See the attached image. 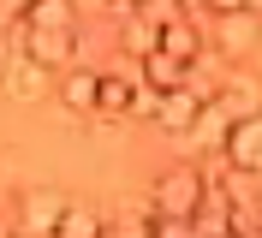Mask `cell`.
I'll return each mask as SVG.
<instances>
[{"instance_id": "obj_10", "label": "cell", "mask_w": 262, "mask_h": 238, "mask_svg": "<svg viewBox=\"0 0 262 238\" xmlns=\"http://www.w3.org/2000/svg\"><path fill=\"white\" fill-rule=\"evenodd\" d=\"M119 48H125V60L143 66L149 54H161V24H149V18L125 12V24H119Z\"/></svg>"}, {"instance_id": "obj_4", "label": "cell", "mask_w": 262, "mask_h": 238, "mask_svg": "<svg viewBox=\"0 0 262 238\" xmlns=\"http://www.w3.org/2000/svg\"><path fill=\"white\" fill-rule=\"evenodd\" d=\"M214 101L227 107L232 125H238V119H256V113H262V83L250 78V72H227V78L214 83Z\"/></svg>"}, {"instance_id": "obj_21", "label": "cell", "mask_w": 262, "mask_h": 238, "mask_svg": "<svg viewBox=\"0 0 262 238\" xmlns=\"http://www.w3.org/2000/svg\"><path fill=\"white\" fill-rule=\"evenodd\" d=\"M0 6H12V12L24 18V12H30V6H36V0H0Z\"/></svg>"}, {"instance_id": "obj_8", "label": "cell", "mask_w": 262, "mask_h": 238, "mask_svg": "<svg viewBox=\"0 0 262 238\" xmlns=\"http://www.w3.org/2000/svg\"><path fill=\"white\" fill-rule=\"evenodd\" d=\"M196 232L203 238H238V208L227 203V197H221V190H209V197H203V208H196Z\"/></svg>"}, {"instance_id": "obj_6", "label": "cell", "mask_w": 262, "mask_h": 238, "mask_svg": "<svg viewBox=\"0 0 262 238\" xmlns=\"http://www.w3.org/2000/svg\"><path fill=\"white\" fill-rule=\"evenodd\" d=\"M60 221H66V197L60 190H48V185L24 190V221L18 226H30V232H42V238H60Z\"/></svg>"}, {"instance_id": "obj_9", "label": "cell", "mask_w": 262, "mask_h": 238, "mask_svg": "<svg viewBox=\"0 0 262 238\" xmlns=\"http://www.w3.org/2000/svg\"><path fill=\"white\" fill-rule=\"evenodd\" d=\"M137 72H143V83H149L155 95H173V90H185V83H191V72H196V66L173 60V54H149Z\"/></svg>"}, {"instance_id": "obj_7", "label": "cell", "mask_w": 262, "mask_h": 238, "mask_svg": "<svg viewBox=\"0 0 262 238\" xmlns=\"http://www.w3.org/2000/svg\"><path fill=\"white\" fill-rule=\"evenodd\" d=\"M221 155L232 161V167H245V173H262V113L256 119H238V125L227 131V149Z\"/></svg>"}, {"instance_id": "obj_16", "label": "cell", "mask_w": 262, "mask_h": 238, "mask_svg": "<svg viewBox=\"0 0 262 238\" xmlns=\"http://www.w3.org/2000/svg\"><path fill=\"white\" fill-rule=\"evenodd\" d=\"M30 30H78V6L72 0H36L30 12H24Z\"/></svg>"}, {"instance_id": "obj_17", "label": "cell", "mask_w": 262, "mask_h": 238, "mask_svg": "<svg viewBox=\"0 0 262 238\" xmlns=\"http://www.w3.org/2000/svg\"><path fill=\"white\" fill-rule=\"evenodd\" d=\"M131 12H137V18H149V24H161V30H167V24H185V18H191V12H185V0H137Z\"/></svg>"}, {"instance_id": "obj_11", "label": "cell", "mask_w": 262, "mask_h": 238, "mask_svg": "<svg viewBox=\"0 0 262 238\" xmlns=\"http://www.w3.org/2000/svg\"><path fill=\"white\" fill-rule=\"evenodd\" d=\"M42 90H48V72H42V66H30L24 54H18V66L6 60V72H0V95H18V101H36Z\"/></svg>"}, {"instance_id": "obj_3", "label": "cell", "mask_w": 262, "mask_h": 238, "mask_svg": "<svg viewBox=\"0 0 262 238\" xmlns=\"http://www.w3.org/2000/svg\"><path fill=\"white\" fill-rule=\"evenodd\" d=\"M72 48H78V30H30L24 24V60L42 66V72H66Z\"/></svg>"}, {"instance_id": "obj_18", "label": "cell", "mask_w": 262, "mask_h": 238, "mask_svg": "<svg viewBox=\"0 0 262 238\" xmlns=\"http://www.w3.org/2000/svg\"><path fill=\"white\" fill-rule=\"evenodd\" d=\"M238 238H262V197L245 208V214H238Z\"/></svg>"}, {"instance_id": "obj_2", "label": "cell", "mask_w": 262, "mask_h": 238, "mask_svg": "<svg viewBox=\"0 0 262 238\" xmlns=\"http://www.w3.org/2000/svg\"><path fill=\"white\" fill-rule=\"evenodd\" d=\"M214 90H203V83H185V90H173V95H161L155 101V125L161 131H173V137H191V125H196V113H203V101H209Z\"/></svg>"}, {"instance_id": "obj_5", "label": "cell", "mask_w": 262, "mask_h": 238, "mask_svg": "<svg viewBox=\"0 0 262 238\" xmlns=\"http://www.w3.org/2000/svg\"><path fill=\"white\" fill-rule=\"evenodd\" d=\"M256 42H262V18H256V12L214 18V54H227V60H245Z\"/></svg>"}, {"instance_id": "obj_22", "label": "cell", "mask_w": 262, "mask_h": 238, "mask_svg": "<svg viewBox=\"0 0 262 238\" xmlns=\"http://www.w3.org/2000/svg\"><path fill=\"white\" fill-rule=\"evenodd\" d=\"M107 6H119V12H131V6H137V0H107Z\"/></svg>"}, {"instance_id": "obj_13", "label": "cell", "mask_w": 262, "mask_h": 238, "mask_svg": "<svg viewBox=\"0 0 262 238\" xmlns=\"http://www.w3.org/2000/svg\"><path fill=\"white\" fill-rule=\"evenodd\" d=\"M96 90H101V72H66L60 78V101L72 113H96Z\"/></svg>"}, {"instance_id": "obj_12", "label": "cell", "mask_w": 262, "mask_h": 238, "mask_svg": "<svg viewBox=\"0 0 262 238\" xmlns=\"http://www.w3.org/2000/svg\"><path fill=\"white\" fill-rule=\"evenodd\" d=\"M227 131H232L227 107L209 95V101H203V113H196V125H191V143H203V149H227Z\"/></svg>"}, {"instance_id": "obj_19", "label": "cell", "mask_w": 262, "mask_h": 238, "mask_svg": "<svg viewBox=\"0 0 262 238\" xmlns=\"http://www.w3.org/2000/svg\"><path fill=\"white\" fill-rule=\"evenodd\" d=\"M155 238H203L191 221H155Z\"/></svg>"}, {"instance_id": "obj_20", "label": "cell", "mask_w": 262, "mask_h": 238, "mask_svg": "<svg viewBox=\"0 0 262 238\" xmlns=\"http://www.w3.org/2000/svg\"><path fill=\"white\" fill-rule=\"evenodd\" d=\"M203 6H209L214 18H232V12H256V6H250V0H203Z\"/></svg>"}, {"instance_id": "obj_1", "label": "cell", "mask_w": 262, "mask_h": 238, "mask_svg": "<svg viewBox=\"0 0 262 238\" xmlns=\"http://www.w3.org/2000/svg\"><path fill=\"white\" fill-rule=\"evenodd\" d=\"M203 197H209V185H203L196 167H173V173H161V179H155V190H149L155 221H196Z\"/></svg>"}, {"instance_id": "obj_15", "label": "cell", "mask_w": 262, "mask_h": 238, "mask_svg": "<svg viewBox=\"0 0 262 238\" xmlns=\"http://www.w3.org/2000/svg\"><path fill=\"white\" fill-rule=\"evenodd\" d=\"M60 238H107V214H101V208H90V203H66Z\"/></svg>"}, {"instance_id": "obj_14", "label": "cell", "mask_w": 262, "mask_h": 238, "mask_svg": "<svg viewBox=\"0 0 262 238\" xmlns=\"http://www.w3.org/2000/svg\"><path fill=\"white\" fill-rule=\"evenodd\" d=\"M161 54H173V60L196 66V60H203V30H196L191 18H185V24H167V30H161Z\"/></svg>"}, {"instance_id": "obj_23", "label": "cell", "mask_w": 262, "mask_h": 238, "mask_svg": "<svg viewBox=\"0 0 262 238\" xmlns=\"http://www.w3.org/2000/svg\"><path fill=\"white\" fill-rule=\"evenodd\" d=\"M0 72H6V42H0Z\"/></svg>"}]
</instances>
